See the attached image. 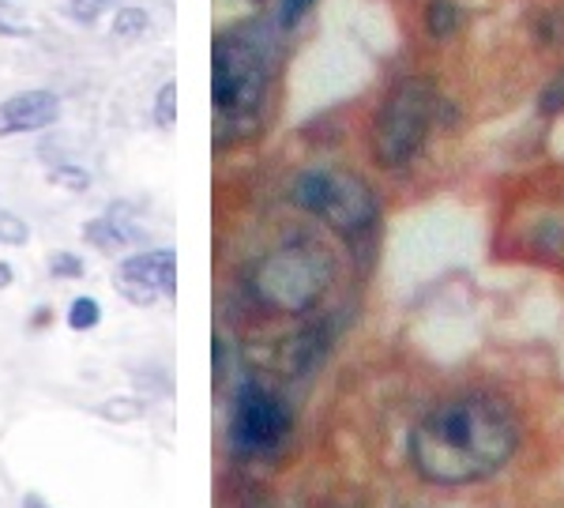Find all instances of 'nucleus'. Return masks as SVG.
<instances>
[{"mask_svg":"<svg viewBox=\"0 0 564 508\" xmlns=\"http://www.w3.org/2000/svg\"><path fill=\"white\" fill-rule=\"evenodd\" d=\"M290 196L302 212L324 219L343 238H358L377 223V193L347 170H305Z\"/></svg>","mask_w":564,"mask_h":508,"instance_id":"5","label":"nucleus"},{"mask_svg":"<svg viewBox=\"0 0 564 508\" xmlns=\"http://www.w3.org/2000/svg\"><path fill=\"white\" fill-rule=\"evenodd\" d=\"M26 241H31V226H26L20 215H12V212L0 207V245H8V249H23Z\"/></svg>","mask_w":564,"mask_h":508,"instance_id":"16","label":"nucleus"},{"mask_svg":"<svg viewBox=\"0 0 564 508\" xmlns=\"http://www.w3.org/2000/svg\"><path fill=\"white\" fill-rule=\"evenodd\" d=\"M12 264H8V260H0V290H8V287H12Z\"/></svg>","mask_w":564,"mask_h":508,"instance_id":"23","label":"nucleus"},{"mask_svg":"<svg viewBox=\"0 0 564 508\" xmlns=\"http://www.w3.org/2000/svg\"><path fill=\"white\" fill-rule=\"evenodd\" d=\"M68 328L72 332H95L98 328V321H102V305L95 302V298H76V302L68 305Z\"/></svg>","mask_w":564,"mask_h":508,"instance_id":"13","label":"nucleus"},{"mask_svg":"<svg viewBox=\"0 0 564 508\" xmlns=\"http://www.w3.org/2000/svg\"><path fill=\"white\" fill-rule=\"evenodd\" d=\"M332 252L321 241L297 238L279 245L275 252H268L260 260L257 275H252V294L271 313L297 316L321 302L324 290L332 287Z\"/></svg>","mask_w":564,"mask_h":508,"instance_id":"3","label":"nucleus"},{"mask_svg":"<svg viewBox=\"0 0 564 508\" xmlns=\"http://www.w3.org/2000/svg\"><path fill=\"white\" fill-rule=\"evenodd\" d=\"M50 275L72 283V279H84L87 275V264H84V257H79V252L61 249V252H53V257H50Z\"/></svg>","mask_w":564,"mask_h":508,"instance_id":"15","label":"nucleus"},{"mask_svg":"<svg viewBox=\"0 0 564 508\" xmlns=\"http://www.w3.org/2000/svg\"><path fill=\"white\" fill-rule=\"evenodd\" d=\"M316 8V0H279V23L282 31H294L297 23L305 20L308 12Z\"/></svg>","mask_w":564,"mask_h":508,"instance_id":"20","label":"nucleus"},{"mask_svg":"<svg viewBox=\"0 0 564 508\" xmlns=\"http://www.w3.org/2000/svg\"><path fill=\"white\" fill-rule=\"evenodd\" d=\"M98 414H102L106 422H132L143 414V403L140 399H109V403L98 407Z\"/></svg>","mask_w":564,"mask_h":508,"instance_id":"19","label":"nucleus"},{"mask_svg":"<svg viewBox=\"0 0 564 508\" xmlns=\"http://www.w3.org/2000/svg\"><path fill=\"white\" fill-rule=\"evenodd\" d=\"M520 430L500 399L459 396L433 407L411 430V464L425 483L467 486L512 460Z\"/></svg>","mask_w":564,"mask_h":508,"instance_id":"1","label":"nucleus"},{"mask_svg":"<svg viewBox=\"0 0 564 508\" xmlns=\"http://www.w3.org/2000/svg\"><path fill=\"white\" fill-rule=\"evenodd\" d=\"M0 34H4V39H31L34 34L20 0H0Z\"/></svg>","mask_w":564,"mask_h":508,"instance_id":"11","label":"nucleus"},{"mask_svg":"<svg viewBox=\"0 0 564 508\" xmlns=\"http://www.w3.org/2000/svg\"><path fill=\"white\" fill-rule=\"evenodd\" d=\"M50 185L57 188H68V193H87L90 188V174L84 166H72V162H57L50 170Z\"/></svg>","mask_w":564,"mask_h":508,"instance_id":"14","label":"nucleus"},{"mask_svg":"<svg viewBox=\"0 0 564 508\" xmlns=\"http://www.w3.org/2000/svg\"><path fill=\"white\" fill-rule=\"evenodd\" d=\"M53 324V310L50 305H39V310L31 313V332H42V328H50Z\"/></svg>","mask_w":564,"mask_h":508,"instance_id":"22","label":"nucleus"},{"mask_svg":"<svg viewBox=\"0 0 564 508\" xmlns=\"http://www.w3.org/2000/svg\"><path fill=\"white\" fill-rule=\"evenodd\" d=\"M84 238L90 249L106 252V257H113V252H121L124 245L135 241V226H129L117 212L102 215V219H90L84 223Z\"/></svg>","mask_w":564,"mask_h":508,"instance_id":"9","label":"nucleus"},{"mask_svg":"<svg viewBox=\"0 0 564 508\" xmlns=\"http://www.w3.org/2000/svg\"><path fill=\"white\" fill-rule=\"evenodd\" d=\"M154 121H159V129H174V121H177V84H162L159 102H154Z\"/></svg>","mask_w":564,"mask_h":508,"instance_id":"18","label":"nucleus"},{"mask_svg":"<svg viewBox=\"0 0 564 508\" xmlns=\"http://www.w3.org/2000/svg\"><path fill=\"white\" fill-rule=\"evenodd\" d=\"M113 287L124 302L140 305V310H151L159 298H174L177 294L174 249H148V252L124 257L113 271Z\"/></svg>","mask_w":564,"mask_h":508,"instance_id":"7","label":"nucleus"},{"mask_svg":"<svg viewBox=\"0 0 564 508\" xmlns=\"http://www.w3.org/2000/svg\"><path fill=\"white\" fill-rule=\"evenodd\" d=\"M425 26H430L433 39H448L459 26V4L456 0H433L430 12H425Z\"/></svg>","mask_w":564,"mask_h":508,"instance_id":"10","label":"nucleus"},{"mask_svg":"<svg viewBox=\"0 0 564 508\" xmlns=\"http://www.w3.org/2000/svg\"><path fill=\"white\" fill-rule=\"evenodd\" d=\"M20 508H50V505H45V501H42V497H39V494H23V501H20Z\"/></svg>","mask_w":564,"mask_h":508,"instance_id":"24","label":"nucleus"},{"mask_svg":"<svg viewBox=\"0 0 564 508\" xmlns=\"http://www.w3.org/2000/svg\"><path fill=\"white\" fill-rule=\"evenodd\" d=\"M436 117V90L425 79H403L391 87L372 121V159L384 170H403L425 148Z\"/></svg>","mask_w":564,"mask_h":508,"instance_id":"4","label":"nucleus"},{"mask_svg":"<svg viewBox=\"0 0 564 508\" xmlns=\"http://www.w3.org/2000/svg\"><path fill=\"white\" fill-rule=\"evenodd\" d=\"M109 4H113V0H68V15L79 26H90L109 12Z\"/></svg>","mask_w":564,"mask_h":508,"instance_id":"17","label":"nucleus"},{"mask_svg":"<svg viewBox=\"0 0 564 508\" xmlns=\"http://www.w3.org/2000/svg\"><path fill=\"white\" fill-rule=\"evenodd\" d=\"M61 98L53 90H23L0 102V136H26L57 125Z\"/></svg>","mask_w":564,"mask_h":508,"instance_id":"8","label":"nucleus"},{"mask_svg":"<svg viewBox=\"0 0 564 508\" xmlns=\"http://www.w3.org/2000/svg\"><path fill=\"white\" fill-rule=\"evenodd\" d=\"M148 26H151V15L143 12V8H121V12L113 15V34H117V39H124V42L143 39V34H148Z\"/></svg>","mask_w":564,"mask_h":508,"instance_id":"12","label":"nucleus"},{"mask_svg":"<svg viewBox=\"0 0 564 508\" xmlns=\"http://www.w3.org/2000/svg\"><path fill=\"white\" fill-rule=\"evenodd\" d=\"M275 39L260 23H245L215 39L212 50V98H215V143L249 140L260 132L268 90L275 79Z\"/></svg>","mask_w":564,"mask_h":508,"instance_id":"2","label":"nucleus"},{"mask_svg":"<svg viewBox=\"0 0 564 508\" xmlns=\"http://www.w3.org/2000/svg\"><path fill=\"white\" fill-rule=\"evenodd\" d=\"M539 106H542V114H561L564 110V72H561V76H553L550 84H545Z\"/></svg>","mask_w":564,"mask_h":508,"instance_id":"21","label":"nucleus"},{"mask_svg":"<svg viewBox=\"0 0 564 508\" xmlns=\"http://www.w3.org/2000/svg\"><path fill=\"white\" fill-rule=\"evenodd\" d=\"M294 430V411L279 392L245 380L230 403V448L245 460H263L286 444Z\"/></svg>","mask_w":564,"mask_h":508,"instance_id":"6","label":"nucleus"}]
</instances>
